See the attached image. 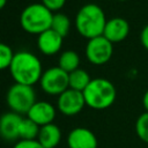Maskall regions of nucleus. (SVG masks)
I'll use <instances>...</instances> for the list:
<instances>
[{
    "label": "nucleus",
    "mask_w": 148,
    "mask_h": 148,
    "mask_svg": "<svg viewBox=\"0 0 148 148\" xmlns=\"http://www.w3.org/2000/svg\"><path fill=\"white\" fill-rule=\"evenodd\" d=\"M39 86L44 92L52 96H59L69 88L68 73L59 66L50 67L43 72Z\"/></svg>",
    "instance_id": "nucleus-6"
},
{
    "label": "nucleus",
    "mask_w": 148,
    "mask_h": 148,
    "mask_svg": "<svg viewBox=\"0 0 148 148\" xmlns=\"http://www.w3.org/2000/svg\"><path fill=\"white\" fill-rule=\"evenodd\" d=\"M117 91L113 83L103 77L91 79L90 83L83 90L86 105L94 110H104L110 108L116 101Z\"/></svg>",
    "instance_id": "nucleus-3"
},
{
    "label": "nucleus",
    "mask_w": 148,
    "mask_h": 148,
    "mask_svg": "<svg viewBox=\"0 0 148 148\" xmlns=\"http://www.w3.org/2000/svg\"><path fill=\"white\" fill-rule=\"evenodd\" d=\"M140 40H141V44L143 45V47L148 51V24L146 27H143V29L140 34Z\"/></svg>",
    "instance_id": "nucleus-23"
},
{
    "label": "nucleus",
    "mask_w": 148,
    "mask_h": 148,
    "mask_svg": "<svg viewBox=\"0 0 148 148\" xmlns=\"http://www.w3.org/2000/svg\"><path fill=\"white\" fill-rule=\"evenodd\" d=\"M53 14L54 13L47 9L42 2L30 3L21 12V28L28 34L38 36L39 34L51 29Z\"/></svg>",
    "instance_id": "nucleus-4"
},
{
    "label": "nucleus",
    "mask_w": 148,
    "mask_h": 148,
    "mask_svg": "<svg viewBox=\"0 0 148 148\" xmlns=\"http://www.w3.org/2000/svg\"><path fill=\"white\" fill-rule=\"evenodd\" d=\"M51 29H53L56 32H58L60 36L64 38L68 35L69 29H71V20L67 15L62 13H54L53 18H52V25Z\"/></svg>",
    "instance_id": "nucleus-18"
},
{
    "label": "nucleus",
    "mask_w": 148,
    "mask_h": 148,
    "mask_svg": "<svg viewBox=\"0 0 148 148\" xmlns=\"http://www.w3.org/2000/svg\"><path fill=\"white\" fill-rule=\"evenodd\" d=\"M68 148H97L96 135L86 127H76L67 135Z\"/></svg>",
    "instance_id": "nucleus-11"
},
{
    "label": "nucleus",
    "mask_w": 148,
    "mask_h": 148,
    "mask_svg": "<svg viewBox=\"0 0 148 148\" xmlns=\"http://www.w3.org/2000/svg\"><path fill=\"white\" fill-rule=\"evenodd\" d=\"M39 130H40V126H38L35 121H32L28 117L23 118L20 124L18 138L20 140H37Z\"/></svg>",
    "instance_id": "nucleus-17"
},
{
    "label": "nucleus",
    "mask_w": 148,
    "mask_h": 148,
    "mask_svg": "<svg viewBox=\"0 0 148 148\" xmlns=\"http://www.w3.org/2000/svg\"><path fill=\"white\" fill-rule=\"evenodd\" d=\"M6 102L10 111L22 116L27 114L37 101L35 90L31 86L14 83L7 90Z\"/></svg>",
    "instance_id": "nucleus-5"
},
{
    "label": "nucleus",
    "mask_w": 148,
    "mask_h": 148,
    "mask_svg": "<svg viewBox=\"0 0 148 148\" xmlns=\"http://www.w3.org/2000/svg\"><path fill=\"white\" fill-rule=\"evenodd\" d=\"M23 117L13 111L6 112L0 117V136L6 141H15L18 138L20 124Z\"/></svg>",
    "instance_id": "nucleus-10"
},
{
    "label": "nucleus",
    "mask_w": 148,
    "mask_h": 148,
    "mask_svg": "<svg viewBox=\"0 0 148 148\" xmlns=\"http://www.w3.org/2000/svg\"><path fill=\"white\" fill-rule=\"evenodd\" d=\"M13 57H14V52L12 47L5 43H0V71L9 68Z\"/></svg>",
    "instance_id": "nucleus-20"
},
{
    "label": "nucleus",
    "mask_w": 148,
    "mask_h": 148,
    "mask_svg": "<svg viewBox=\"0 0 148 148\" xmlns=\"http://www.w3.org/2000/svg\"><path fill=\"white\" fill-rule=\"evenodd\" d=\"M37 47L45 56H53L58 53L62 46L64 37L56 32L53 29H49L37 36Z\"/></svg>",
    "instance_id": "nucleus-12"
},
{
    "label": "nucleus",
    "mask_w": 148,
    "mask_h": 148,
    "mask_svg": "<svg viewBox=\"0 0 148 148\" xmlns=\"http://www.w3.org/2000/svg\"><path fill=\"white\" fill-rule=\"evenodd\" d=\"M68 80H69V88L71 89L82 91V92L91 81L88 72L84 69H81V68H77L74 72L69 73Z\"/></svg>",
    "instance_id": "nucleus-15"
},
{
    "label": "nucleus",
    "mask_w": 148,
    "mask_h": 148,
    "mask_svg": "<svg viewBox=\"0 0 148 148\" xmlns=\"http://www.w3.org/2000/svg\"><path fill=\"white\" fill-rule=\"evenodd\" d=\"M142 104H143V108H145L146 112H148V90L143 94V97H142Z\"/></svg>",
    "instance_id": "nucleus-24"
},
{
    "label": "nucleus",
    "mask_w": 148,
    "mask_h": 148,
    "mask_svg": "<svg viewBox=\"0 0 148 148\" xmlns=\"http://www.w3.org/2000/svg\"><path fill=\"white\" fill-rule=\"evenodd\" d=\"M79 65H80V57L75 51H72V50L64 51L60 54L58 60V66L65 72H67L68 74L77 69Z\"/></svg>",
    "instance_id": "nucleus-16"
},
{
    "label": "nucleus",
    "mask_w": 148,
    "mask_h": 148,
    "mask_svg": "<svg viewBox=\"0 0 148 148\" xmlns=\"http://www.w3.org/2000/svg\"><path fill=\"white\" fill-rule=\"evenodd\" d=\"M84 106H86V101L82 91H77L68 88L66 91H64L61 95L58 96L57 108L65 116L68 117L75 116L80 113Z\"/></svg>",
    "instance_id": "nucleus-8"
},
{
    "label": "nucleus",
    "mask_w": 148,
    "mask_h": 148,
    "mask_svg": "<svg viewBox=\"0 0 148 148\" xmlns=\"http://www.w3.org/2000/svg\"><path fill=\"white\" fill-rule=\"evenodd\" d=\"M105 24V14L96 3H87L82 6L75 16V28L77 32L88 40L103 36Z\"/></svg>",
    "instance_id": "nucleus-2"
},
{
    "label": "nucleus",
    "mask_w": 148,
    "mask_h": 148,
    "mask_svg": "<svg viewBox=\"0 0 148 148\" xmlns=\"http://www.w3.org/2000/svg\"><path fill=\"white\" fill-rule=\"evenodd\" d=\"M130 32V24L123 17H112L106 21L103 36L113 43H119L124 40Z\"/></svg>",
    "instance_id": "nucleus-13"
},
{
    "label": "nucleus",
    "mask_w": 148,
    "mask_h": 148,
    "mask_svg": "<svg viewBox=\"0 0 148 148\" xmlns=\"http://www.w3.org/2000/svg\"><path fill=\"white\" fill-rule=\"evenodd\" d=\"M9 72L15 83L34 86L39 82L43 67L39 58L28 51H18L14 53Z\"/></svg>",
    "instance_id": "nucleus-1"
},
{
    "label": "nucleus",
    "mask_w": 148,
    "mask_h": 148,
    "mask_svg": "<svg viewBox=\"0 0 148 148\" xmlns=\"http://www.w3.org/2000/svg\"><path fill=\"white\" fill-rule=\"evenodd\" d=\"M13 148H44L37 140H18Z\"/></svg>",
    "instance_id": "nucleus-22"
},
{
    "label": "nucleus",
    "mask_w": 148,
    "mask_h": 148,
    "mask_svg": "<svg viewBox=\"0 0 148 148\" xmlns=\"http://www.w3.org/2000/svg\"><path fill=\"white\" fill-rule=\"evenodd\" d=\"M134 127L139 139L148 145V112L145 111L138 117Z\"/></svg>",
    "instance_id": "nucleus-19"
},
{
    "label": "nucleus",
    "mask_w": 148,
    "mask_h": 148,
    "mask_svg": "<svg viewBox=\"0 0 148 148\" xmlns=\"http://www.w3.org/2000/svg\"><path fill=\"white\" fill-rule=\"evenodd\" d=\"M113 53V46L104 36L89 39L86 45V57L92 65L106 64Z\"/></svg>",
    "instance_id": "nucleus-7"
},
{
    "label": "nucleus",
    "mask_w": 148,
    "mask_h": 148,
    "mask_svg": "<svg viewBox=\"0 0 148 148\" xmlns=\"http://www.w3.org/2000/svg\"><path fill=\"white\" fill-rule=\"evenodd\" d=\"M118 1H127V0H118Z\"/></svg>",
    "instance_id": "nucleus-26"
},
{
    "label": "nucleus",
    "mask_w": 148,
    "mask_h": 148,
    "mask_svg": "<svg viewBox=\"0 0 148 148\" xmlns=\"http://www.w3.org/2000/svg\"><path fill=\"white\" fill-rule=\"evenodd\" d=\"M37 141L44 148H56L61 141V131L53 123L40 126Z\"/></svg>",
    "instance_id": "nucleus-14"
},
{
    "label": "nucleus",
    "mask_w": 148,
    "mask_h": 148,
    "mask_svg": "<svg viewBox=\"0 0 148 148\" xmlns=\"http://www.w3.org/2000/svg\"><path fill=\"white\" fill-rule=\"evenodd\" d=\"M27 117L38 126L52 124L56 118V108L46 101H37L27 113Z\"/></svg>",
    "instance_id": "nucleus-9"
},
{
    "label": "nucleus",
    "mask_w": 148,
    "mask_h": 148,
    "mask_svg": "<svg viewBox=\"0 0 148 148\" xmlns=\"http://www.w3.org/2000/svg\"><path fill=\"white\" fill-rule=\"evenodd\" d=\"M42 3L52 13H58V10H60L65 6L66 0H42Z\"/></svg>",
    "instance_id": "nucleus-21"
},
{
    "label": "nucleus",
    "mask_w": 148,
    "mask_h": 148,
    "mask_svg": "<svg viewBox=\"0 0 148 148\" xmlns=\"http://www.w3.org/2000/svg\"><path fill=\"white\" fill-rule=\"evenodd\" d=\"M6 3H7V0H0V10L6 6Z\"/></svg>",
    "instance_id": "nucleus-25"
}]
</instances>
